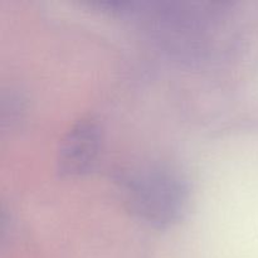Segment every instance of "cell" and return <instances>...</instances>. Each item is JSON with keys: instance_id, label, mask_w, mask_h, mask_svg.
Returning <instances> with one entry per match:
<instances>
[{"instance_id": "cell-2", "label": "cell", "mask_w": 258, "mask_h": 258, "mask_svg": "<svg viewBox=\"0 0 258 258\" xmlns=\"http://www.w3.org/2000/svg\"><path fill=\"white\" fill-rule=\"evenodd\" d=\"M100 146V133L91 120H81L71 128L58 151V171L76 176L92 168Z\"/></svg>"}, {"instance_id": "cell-1", "label": "cell", "mask_w": 258, "mask_h": 258, "mask_svg": "<svg viewBox=\"0 0 258 258\" xmlns=\"http://www.w3.org/2000/svg\"><path fill=\"white\" fill-rule=\"evenodd\" d=\"M130 209L146 223L166 227L180 219L188 204L185 179L164 165H149L133 171L125 180Z\"/></svg>"}]
</instances>
